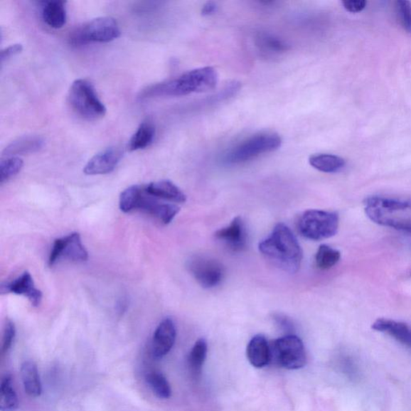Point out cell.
<instances>
[{
  "label": "cell",
  "instance_id": "1",
  "mask_svg": "<svg viewBox=\"0 0 411 411\" xmlns=\"http://www.w3.org/2000/svg\"><path fill=\"white\" fill-rule=\"evenodd\" d=\"M259 250L279 269L289 273H296L300 269L303 259L301 247L284 223H278L269 237L260 242Z\"/></svg>",
  "mask_w": 411,
  "mask_h": 411
},
{
  "label": "cell",
  "instance_id": "11",
  "mask_svg": "<svg viewBox=\"0 0 411 411\" xmlns=\"http://www.w3.org/2000/svg\"><path fill=\"white\" fill-rule=\"evenodd\" d=\"M60 257H65L74 262H85L89 258L79 233H74L65 237L55 240L49 255L48 265L53 266Z\"/></svg>",
  "mask_w": 411,
  "mask_h": 411
},
{
  "label": "cell",
  "instance_id": "19",
  "mask_svg": "<svg viewBox=\"0 0 411 411\" xmlns=\"http://www.w3.org/2000/svg\"><path fill=\"white\" fill-rule=\"evenodd\" d=\"M41 4L43 21L53 28H63L67 21L66 2L61 0H48L43 1Z\"/></svg>",
  "mask_w": 411,
  "mask_h": 411
},
{
  "label": "cell",
  "instance_id": "32",
  "mask_svg": "<svg viewBox=\"0 0 411 411\" xmlns=\"http://www.w3.org/2000/svg\"><path fill=\"white\" fill-rule=\"evenodd\" d=\"M274 320H275L277 323V326L279 327L280 330L286 335H294V324L288 319L287 316H285L282 314H276L274 316Z\"/></svg>",
  "mask_w": 411,
  "mask_h": 411
},
{
  "label": "cell",
  "instance_id": "20",
  "mask_svg": "<svg viewBox=\"0 0 411 411\" xmlns=\"http://www.w3.org/2000/svg\"><path fill=\"white\" fill-rule=\"evenodd\" d=\"M46 142L40 136L27 135L12 142L4 149V155L15 157V155L32 154L40 151L45 146Z\"/></svg>",
  "mask_w": 411,
  "mask_h": 411
},
{
  "label": "cell",
  "instance_id": "26",
  "mask_svg": "<svg viewBox=\"0 0 411 411\" xmlns=\"http://www.w3.org/2000/svg\"><path fill=\"white\" fill-rule=\"evenodd\" d=\"M146 381L153 393L161 400H168L171 397V388L169 382L161 372L152 371L147 373Z\"/></svg>",
  "mask_w": 411,
  "mask_h": 411
},
{
  "label": "cell",
  "instance_id": "7",
  "mask_svg": "<svg viewBox=\"0 0 411 411\" xmlns=\"http://www.w3.org/2000/svg\"><path fill=\"white\" fill-rule=\"evenodd\" d=\"M282 144V139L277 134L264 133L251 137L236 146L224 156L226 164H238L260 156L261 154L277 151Z\"/></svg>",
  "mask_w": 411,
  "mask_h": 411
},
{
  "label": "cell",
  "instance_id": "33",
  "mask_svg": "<svg viewBox=\"0 0 411 411\" xmlns=\"http://www.w3.org/2000/svg\"><path fill=\"white\" fill-rule=\"evenodd\" d=\"M23 51V46L21 43H16V45H12L8 48H6L1 52L0 55V60H1V64L4 62L15 57V55L21 53Z\"/></svg>",
  "mask_w": 411,
  "mask_h": 411
},
{
  "label": "cell",
  "instance_id": "29",
  "mask_svg": "<svg viewBox=\"0 0 411 411\" xmlns=\"http://www.w3.org/2000/svg\"><path fill=\"white\" fill-rule=\"evenodd\" d=\"M23 166V161L18 157H9L1 161L0 164V183L1 184L9 181L21 172Z\"/></svg>",
  "mask_w": 411,
  "mask_h": 411
},
{
  "label": "cell",
  "instance_id": "10",
  "mask_svg": "<svg viewBox=\"0 0 411 411\" xmlns=\"http://www.w3.org/2000/svg\"><path fill=\"white\" fill-rule=\"evenodd\" d=\"M188 269L193 277L204 289L216 287L222 282L225 273L219 261L205 255L192 257L188 260Z\"/></svg>",
  "mask_w": 411,
  "mask_h": 411
},
{
  "label": "cell",
  "instance_id": "31",
  "mask_svg": "<svg viewBox=\"0 0 411 411\" xmlns=\"http://www.w3.org/2000/svg\"><path fill=\"white\" fill-rule=\"evenodd\" d=\"M16 335V329L15 324L11 321H8L5 324L3 333L1 351L3 354L9 353V351L11 350L12 345L14 343Z\"/></svg>",
  "mask_w": 411,
  "mask_h": 411
},
{
  "label": "cell",
  "instance_id": "17",
  "mask_svg": "<svg viewBox=\"0 0 411 411\" xmlns=\"http://www.w3.org/2000/svg\"><path fill=\"white\" fill-rule=\"evenodd\" d=\"M149 195L171 203H183L186 201L184 193L169 180H161L145 186Z\"/></svg>",
  "mask_w": 411,
  "mask_h": 411
},
{
  "label": "cell",
  "instance_id": "28",
  "mask_svg": "<svg viewBox=\"0 0 411 411\" xmlns=\"http://www.w3.org/2000/svg\"><path fill=\"white\" fill-rule=\"evenodd\" d=\"M341 260V252L326 245L319 247L316 254L315 262L321 270H328L337 265Z\"/></svg>",
  "mask_w": 411,
  "mask_h": 411
},
{
  "label": "cell",
  "instance_id": "24",
  "mask_svg": "<svg viewBox=\"0 0 411 411\" xmlns=\"http://www.w3.org/2000/svg\"><path fill=\"white\" fill-rule=\"evenodd\" d=\"M18 407V400L14 382L9 375H6L0 384V410L16 411Z\"/></svg>",
  "mask_w": 411,
  "mask_h": 411
},
{
  "label": "cell",
  "instance_id": "4",
  "mask_svg": "<svg viewBox=\"0 0 411 411\" xmlns=\"http://www.w3.org/2000/svg\"><path fill=\"white\" fill-rule=\"evenodd\" d=\"M119 208L124 213L140 210L151 215L161 223L169 224L178 214V206L161 202L160 199L149 195L145 186L134 185L122 192Z\"/></svg>",
  "mask_w": 411,
  "mask_h": 411
},
{
  "label": "cell",
  "instance_id": "12",
  "mask_svg": "<svg viewBox=\"0 0 411 411\" xmlns=\"http://www.w3.org/2000/svg\"><path fill=\"white\" fill-rule=\"evenodd\" d=\"M177 336L176 324L171 319L161 321L155 329L152 344L151 353L155 359L164 358L171 352L176 343Z\"/></svg>",
  "mask_w": 411,
  "mask_h": 411
},
{
  "label": "cell",
  "instance_id": "18",
  "mask_svg": "<svg viewBox=\"0 0 411 411\" xmlns=\"http://www.w3.org/2000/svg\"><path fill=\"white\" fill-rule=\"evenodd\" d=\"M249 363L255 368H263L270 363V346L262 335H257L249 342L247 348Z\"/></svg>",
  "mask_w": 411,
  "mask_h": 411
},
{
  "label": "cell",
  "instance_id": "23",
  "mask_svg": "<svg viewBox=\"0 0 411 411\" xmlns=\"http://www.w3.org/2000/svg\"><path fill=\"white\" fill-rule=\"evenodd\" d=\"M155 137V127L152 122H142L130 139L128 149L130 151L143 149L151 144Z\"/></svg>",
  "mask_w": 411,
  "mask_h": 411
},
{
  "label": "cell",
  "instance_id": "16",
  "mask_svg": "<svg viewBox=\"0 0 411 411\" xmlns=\"http://www.w3.org/2000/svg\"><path fill=\"white\" fill-rule=\"evenodd\" d=\"M372 329L378 332L388 334L403 346L411 348V328L406 323L379 319L373 322Z\"/></svg>",
  "mask_w": 411,
  "mask_h": 411
},
{
  "label": "cell",
  "instance_id": "27",
  "mask_svg": "<svg viewBox=\"0 0 411 411\" xmlns=\"http://www.w3.org/2000/svg\"><path fill=\"white\" fill-rule=\"evenodd\" d=\"M257 46L261 52L272 54H280L287 51L288 45L279 37L269 34H260L257 38Z\"/></svg>",
  "mask_w": 411,
  "mask_h": 411
},
{
  "label": "cell",
  "instance_id": "30",
  "mask_svg": "<svg viewBox=\"0 0 411 411\" xmlns=\"http://www.w3.org/2000/svg\"><path fill=\"white\" fill-rule=\"evenodd\" d=\"M396 9L402 28L411 33V2L407 0H398L396 2Z\"/></svg>",
  "mask_w": 411,
  "mask_h": 411
},
{
  "label": "cell",
  "instance_id": "21",
  "mask_svg": "<svg viewBox=\"0 0 411 411\" xmlns=\"http://www.w3.org/2000/svg\"><path fill=\"white\" fill-rule=\"evenodd\" d=\"M21 376L25 393L31 397H39L42 394V383L38 368L33 361L23 363Z\"/></svg>",
  "mask_w": 411,
  "mask_h": 411
},
{
  "label": "cell",
  "instance_id": "34",
  "mask_svg": "<svg viewBox=\"0 0 411 411\" xmlns=\"http://www.w3.org/2000/svg\"><path fill=\"white\" fill-rule=\"evenodd\" d=\"M342 4L348 11L357 14L365 9L367 2L365 0H346V1H342Z\"/></svg>",
  "mask_w": 411,
  "mask_h": 411
},
{
  "label": "cell",
  "instance_id": "35",
  "mask_svg": "<svg viewBox=\"0 0 411 411\" xmlns=\"http://www.w3.org/2000/svg\"><path fill=\"white\" fill-rule=\"evenodd\" d=\"M216 4L213 2H208L203 6L202 9V14L203 16H210L213 14L216 11Z\"/></svg>",
  "mask_w": 411,
  "mask_h": 411
},
{
  "label": "cell",
  "instance_id": "3",
  "mask_svg": "<svg viewBox=\"0 0 411 411\" xmlns=\"http://www.w3.org/2000/svg\"><path fill=\"white\" fill-rule=\"evenodd\" d=\"M365 213L379 225L411 233V201L371 196L365 199Z\"/></svg>",
  "mask_w": 411,
  "mask_h": 411
},
{
  "label": "cell",
  "instance_id": "13",
  "mask_svg": "<svg viewBox=\"0 0 411 411\" xmlns=\"http://www.w3.org/2000/svg\"><path fill=\"white\" fill-rule=\"evenodd\" d=\"M121 148L110 147L95 155L87 163L84 173L87 176H101L114 171L123 157Z\"/></svg>",
  "mask_w": 411,
  "mask_h": 411
},
{
  "label": "cell",
  "instance_id": "6",
  "mask_svg": "<svg viewBox=\"0 0 411 411\" xmlns=\"http://www.w3.org/2000/svg\"><path fill=\"white\" fill-rule=\"evenodd\" d=\"M338 227V215L326 210L304 211L297 221L298 232L304 238L316 241L333 237Z\"/></svg>",
  "mask_w": 411,
  "mask_h": 411
},
{
  "label": "cell",
  "instance_id": "36",
  "mask_svg": "<svg viewBox=\"0 0 411 411\" xmlns=\"http://www.w3.org/2000/svg\"><path fill=\"white\" fill-rule=\"evenodd\" d=\"M127 298H121L119 301H117V313L119 314H123L124 312H126V310L127 309Z\"/></svg>",
  "mask_w": 411,
  "mask_h": 411
},
{
  "label": "cell",
  "instance_id": "9",
  "mask_svg": "<svg viewBox=\"0 0 411 411\" xmlns=\"http://www.w3.org/2000/svg\"><path fill=\"white\" fill-rule=\"evenodd\" d=\"M121 36L117 22L112 17H99L84 25L71 36L73 46H82L90 42L108 43Z\"/></svg>",
  "mask_w": 411,
  "mask_h": 411
},
{
  "label": "cell",
  "instance_id": "2",
  "mask_svg": "<svg viewBox=\"0 0 411 411\" xmlns=\"http://www.w3.org/2000/svg\"><path fill=\"white\" fill-rule=\"evenodd\" d=\"M218 73L213 67H203L186 72L166 82L149 87L142 97H182L192 93L205 92L215 88Z\"/></svg>",
  "mask_w": 411,
  "mask_h": 411
},
{
  "label": "cell",
  "instance_id": "22",
  "mask_svg": "<svg viewBox=\"0 0 411 411\" xmlns=\"http://www.w3.org/2000/svg\"><path fill=\"white\" fill-rule=\"evenodd\" d=\"M309 161L314 169L324 173H337L346 166V161L337 155L328 154L312 155Z\"/></svg>",
  "mask_w": 411,
  "mask_h": 411
},
{
  "label": "cell",
  "instance_id": "5",
  "mask_svg": "<svg viewBox=\"0 0 411 411\" xmlns=\"http://www.w3.org/2000/svg\"><path fill=\"white\" fill-rule=\"evenodd\" d=\"M68 102L73 111L85 120H99L107 114V108L99 99L95 86L87 80H75L68 92Z\"/></svg>",
  "mask_w": 411,
  "mask_h": 411
},
{
  "label": "cell",
  "instance_id": "8",
  "mask_svg": "<svg viewBox=\"0 0 411 411\" xmlns=\"http://www.w3.org/2000/svg\"><path fill=\"white\" fill-rule=\"evenodd\" d=\"M269 346L270 363L287 370H299L306 364L303 342L294 334L273 341Z\"/></svg>",
  "mask_w": 411,
  "mask_h": 411
},
{
  "label": "cell",
  "instance_id": "25",
  "mask_svg": "<svg viewBox=\"0 0 411 411\" xmlns=\"http://www.w3.org/2000/svg\"><path fill=\"white\" fill-rule=\"evenodd\" d=\"M207 353V341L203 338L198 340L193 346L188 358L189 368L193 377L196 378L201 377Z\"/></svg>",
  "mask_w": 411,
  "mask_h": 411
},
{
  "label": "cell",
  "instance_id": "14",
  "mask_svg": "<svg viewBox=\"0 0 411 411\" xmlns=\"http://www.w3.org/2000/svg\"><path fill=\"white\" fill-rule=\"evenodd\" d=\"M215 237L230 251L240 252L245 250L247 234L244 221L240 217L235 218L228 227L217 230Z\"/></svg>",
  "mask_w": 411,
  "mask_h": 411
},
{
  "label": "cell",
  "instance_id": "15",
  "mask_svg": "<svg viewBox=\"0 0 411 411\" xmlns=\"http://www.w3.org/2000/svg\"><path fill=\"white\" fill-rule=\"evenodd\" d=\"M1 290L3 292L27 297L34 307H38L42 301V292L36 288L32 275L28 272H25L12 282L3 284Z\"/></svg>",
  "mask_w": 411,
  "mask_h": 411
}]
</instances>
